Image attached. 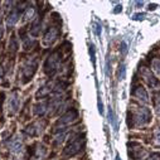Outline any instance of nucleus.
Here are the masks:
<instances>
[{"label":"nucleus","mask_w":160,"mask_h":160,"mask_svg":"<svg viewBox=\"0 0 160 160\" xmlns=\"http://www.w3.org/2000/svg\"><path fill=\"white\" fill-rule=\"evenodd\" d=\"M151 112L146 107H139L132 115V125L134 126H144L150 122Z\"/></svg>","instance_id":"f257e3e1"},{"label":"nucleus","mask_w":160,"mask_h":160,"mask_svg":"<svg viewBox=\"0 0 160 160\" xmlns=\"http://www.w3.org/2000/svg\"><path fill=\"white\" fill-rule=\"evenodd\" d=\"M59 63H61V53L59 52L52 53L47 58V61L44 63V71H46V73L49 74V76L54 74L57 72L58 67H59Z\"/></svg>","instance_id":"f03ea898"},{"label":"nucleus","mask_w":160,"mask_h":160,"mask_svg":"<svg viewBox=\"0 0 160 160\" xmlns=\"http://www.w3.org/2000/svg\"><path fill=\"white\" fill-rule=\"evenodd\" d=\"M128 146L130 148L129 150V155L134 159V160H142L146 155H148V151L138 142H129Z\"/></svg>","instance_id":"7ed1b4c3"},{"label":"nucleus","mask_w":160,"mask_h":160,"mask_svg":"<svg viewBox=\"0 0 160 160\" xmlns=\"http://www.w3.org/2000/svg\"><path fill=\"white\" fill-rule=\"evenodd\" d=\"M141 77L144 78V81L152 88V90H160V81L158 78H155V76L152 74V72L149 68H142L141 69Z\"/></svg>","instance_id":"20e7f679"},{"label":"nucleus","mask_w":160,"mask_h":160,"mask_svg":"<svg viewBox=\"0 0 160 160\" xmlns=\"http://www.w3.org/2000/svg\"><path fill=\"white\" fill-rule=\"evenodd\" d=\"M83 142H85V140L83 139L81 140V138H77V139L72 140L67 145V148L64 149V154L68 155V156H73V155L78 154L79 151L82 150V148H83Z\"/></svg>","instance_id":"39448f33"},{"label":"nucleus","mask_w":160,"mask_h":160,"mask_svg":"<svg viewBox=\"0 0 160 160\" xmlns=\"http://www.w3.org/2000/svg\"><path fill=\"white\" fill-rule=\"evenodd\" d=\"M58 35H59V28H58V27H54V25L49 27V28L46 30L44 35H43V43H44L46 46L53 44V43L57 41Z\"/></svg>","instance_id":"423d86ee"},{"label":"nucleus","mask_w":160,"mask_h":160,"mask_svg":"<svg viewBox=\"0 0 160 160\" xmlns=\"http://www.w3.org/2000/svg\"><path fill=\"white\" fill-rule=\"evenodd\" d=\"M77 118H78V111L77 110H71L58 120L57 124H56V128L57 126H67V125L74 122Z\"/></svg>","instance_id":"0eeeda50"},{"label":"nucleus","mask_w":160,"mask_h":160,"mask_svg":"<svg viewBox=\"0 0 160 160\" xmlns=\"http://www.w3.org/2000/svg\"><path fill=\"white\" fill-rule=\"evenodd\" d=\"M37 66H38V64H37V59H32V61H29V62L23 67L22 74H23V78H24L25 82L33 77V74H34L35 71H37Z\"/></svg>","instance_id":"6e6552de"},{"label":"nucleus","mask_w":160,"mask_h":160,"mask_svg":"<svg viewBox=\"0 0 160 160\" xmlns=\"http://www.w3.org/2000/svg\"><path fill=\"white\" fill-rule=\"evenodd\" d=\"M132 96H134L136 100L141 101L142 103H148V102H149V95H148L146 90H145L141 85H139V86L135 87V90L132 91Z\"/></svg>","instance_id":"1a4fd4ad"},{"label":"nucleus","mask_w":160,"mask_h":160,"mask_svg":"<svg viewBox=\"0 0 160 160\" xmlns=\"http://www.w3.org/2000/svg\"><path fill=\"white\" fill-rule=\"evenodd\" d=\"M53 90H54V83L51 82V81H48L47 83H44L41 88H39V91L37 92L35 96H37V98H43V97L53 93Z\"/></svg>","instance_id":"9d476101"},{"label":"nucleus","mask_w":160,"mask_h":160,"mask_svg":"<svg viewBox=\"0 0 160 160\" xmlns=\"http://www.w3.org/2000/svg\"><path fill=\"white\" fill-rule=\"evenodd\" d=\"M19 103H20L19 96H18L17 92H14L13 96H12V98L9 100V113H12V115L18 111V108H19Z\"/></svg>","instance_id":"9b49d317"},{"label":"nucleus","mask_w":160,"mask_h":160,"mask_svg":"<svg viewBox=\"0 0 160 160\" xmlns=\"http://www.w3.org/2000/svg\"><path fill=\"white\" fill-rule=\"evenodd\" d=\"M107 118H108V122L112 125L115 132H117L118 130V125H117V120H116V115H115V111L111 106H108V111H107Z\"/></svg>","instance_id":"f8f14e48"},{"label":"nucleus","mask_w":160,"mask_h":160,"mask_svg":"<svg viewBox=\"0 0 160 160\" xmlns=\"http://www.w3.org/2000/svg\"><path fill=\"white\" fill-rule=\"evenodd\" d=\"M42 126H41V124L39 122H34L32 126H29L28 129H27V132L29 134V135H32V136H38V135H41V132H42Z\"/></svg>","instance_id":"ddd939ff"},{"label":"nucleus","mask_w":160,"mask_h":160,"mask_svg":"<svg viewBox=\"0 0 160 160\" xmlns=\"http://www.w3.org/2000/svg\"><path fill=\"white\" fill-rule=\"evenodd\" d=\"M47 107H48V103H47V102L38 103V105L34 106V113L38 115V116H42V115H44V113L47 112V110H48Z\"/></svg>","instance_id":"4468645a"},{"label":"nucleus","mask_w":160,"mask_h":160,"mask_svg":"<svg viewBox=\"0 0 160 160\" xmlns=\"http://www.w3.org/2000/svg\"><path fill=\"white\" fill-rule=\"evenodd\" d=\"M18 20H19V13H18L17 10H12V12L9 13L8 18H7V23H8L9 25H14Z\"/></svg>","instance_id":"2eb2a0df"},{"label":"nucleus","mask_w":160,"mask_h":160,"mask_svg":"<svg viewBox=\"0 0 160 160\" xmlns=\"http://www.w3.org/2000/svg\"><path fill=\"white\" fill-rule=\"evenodd\" d=\"M34 13H35L34 8H33V7H28V8L25 9L24 14H23V20H24V22H27V20L32 19V18L34 17Z\"/></svg>","instance_id":"dca6fc26"},{"label":"nucleus","mask_w":160,"mask_h":160,"mask_svg":"<svg viewBox=\"0 0 160 160\" xmlns=\"http://www.w3.org/2000/svg\"><path fill=\"white\" fill-rule=\"evenodd\" d=\"M88 53H90V58H91V62L93 64V67L96 66V48L93 44H90L88 46Z\"/></svg>","instance_id":"f3484780"},{"label":"nucleus","mask_w":160,"mask_h":160,"mask_svg":"<svg viewBox=\"0 0 160 160\" xmlns=\"http://www.w3.org/2000/svg\"><path fill=\"white\" fill-rule=\"evenodd\" d=\"M92 30H93V33L96 34V37H101V33H102V27H101V24L98 23V22H93L92 23Z\"/></svg>","instance_id":"a211bd4d"},{"label":"nucleus","mask_w":160,"mask_h":160,"mask_svg":"<svg viewBox=\"0 0 160 160\" xmlns=\"http://www.w3.org/2000/svg\"><path fill=\"white\" fill-rule=\"evenodd\" d=\"M126 77V66L125 63H121L118 67V79H125Z\"/></svg>","instance_id":"6ab92c4d"},{"label":"nucleus","mask_w":160,"mask_h":160,"mask_svg":"<svg viewBox=\"0 0 160 160\" xmlns=\"http://www.w3.org/2000/svg\"><path fill=\"white\" fill-rule=\"evenodd\" d=\"M97 108H98V113H100V115H103V113H105L103 102H102V98H101V96H100V95L97 96Z\"/></svg>","instance_id":"aec40b11"},{"label":"nucleus","mask_w":160,"mask_h":160,"mask_svg":"<svg viewBox=\"0 0 160 160\" xmlns=\"http://www.w3.org/2000/svg\"><path fill=\"white\" fill-rule=\"evenodd\" d=\"M151 64H152V69L160 76V61L159 59H154Z\"/></svg>","instance_id":"412c9836"},{"label":"nucleus","mask_w":160,"mask_h":160,"mask_svg":"<svg viewBox=\"0 0 160 160\" xmlns=\"http://www.w3.org/2000/svg\"><path fill=\"white\" fill-rule=\"evenodd\" d=\"M154 141L158 146H160V128H158V130L154 132Z\"/></svg>","instance_id":"4be33fe9"},{"label":"nucleus","mask_w":160,"mask_h":160,"mask_svg":"<svg viewBox=\"0 0 160 160\" xmlns=\"http://www.w3.org/2000/svg\"><path fill=\"white\" fill-rule=\"evenodd\" d=\"M120 51H121V53H122V56H125L126 53H128V51H129V48H128V43L124 41L122 43H121V46H120Z\"/></svg>","instance_id":"5701e85b"},{"label":"nucleus","mask_w":160,"mask_h":160,"mask_svg":"<svg viewBox=\"0 0 160 160\" xmlns=\"http://www.w3.org/2000/svg\"><path fill=\"white\" fill-rule=\"evenodd\" d=\"M110 69H111V67H110V58L107 57L106 58V66H105V73H106L107 77L110 76Z\"/></svg>","instance_id":"b1692460"},{"label":"nucleus","mask_w":160,"mask_h":160,"mask_svg":"<svg viewBox=\"0 0 160 160\" xmlns=\"http://www.w3.org/2000/svg\"><path fill=\"white\" fill-rule=\"evenodd\" d=\"M148 160H160V154L159 152H154V154H151V156Z\"/></svg>","instance_id":"393cba45"},{"label":"nucleus","mask_w":160,"mask_h":160,"mask_svg":"<svg viewBox=\"0 0 160 160\" xmlns=\"http://www.w3.org/2000/svg\"><path fill=\"white\" fill-rule=\"evenodd\" d=\"M144 18H145V14H135L132 17L134 20H144Z\"/></svg>","instance_id":"a878e982"},{"label":"nucleus","mask_w":160,"mask_h":160,"mask_svg":"<svg viewBox=\"0 0 160 160\" xmlns=\"http://www.w3.org/2000/svg\"><path fill=\"white\" fill-rule=\"evenodd\" d=\"M155 107L160 111V95L155 96Z\"/></svg>","instance_id":"bb28decb"},{"label":"nucleus","mask_w":160,"mask_h":160,"mask_svg":"<svg viewBox=\"0 0 160 160\" xmlns=\"http://www.w3.org/2000/svg\"><path fill=\"white\" fill-rule=\"evenodd\" d=\"M121 10H122V7H121V5H117V7H116V9H113V13H115V14H117V13H120Z\"/></svg>","instance_id":"cd10ccee"},{"label":"nucleus","mask_w":160,"mask_h":160,"mask_svg":"<svg viewBox=\"0 0 160 160\" xmlns=\"http://www.w3.org/2000/svg\"><path fill=\"white\" fill-rule=\"evenodd\" d=\"M155 8H156V5H155V4H150V5H149V9H150V10H154Z\"/></svg>","instance_id":"c85d7f7f"},{"label":"nucleus","mask_w":160,"mask_h":160,"mask_svg":"<svg viewBox=\"0 0 160 160\" xmlns=\"http://www.w3.org/2000/svg\"><path fill=\"white\" fill-rule=\"evenodd\" d=\"M115 160H121V158H120V155H118V154L116 155V158H115Z\"/></svg>","instance_id":"c756f323"},{"label":"nucleus","mask_w":160,"mask_h":160,"mask_svg":"<svg viewBox=\"0 0 160 160\" xmlns=\"http://www.w3.org/2000/svg\"><path fill=\"white\" fill-rule=\"evenodd\" d=\"M2 35H3V28L0 27V38H2Z\"/></svg>","instance_id":"7c9ffc66"}]
</instances>
